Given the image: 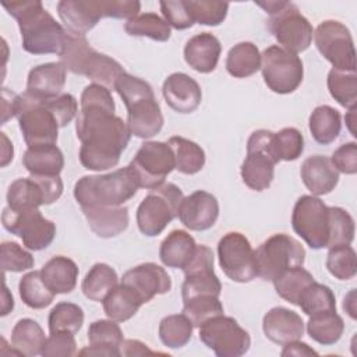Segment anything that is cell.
Instances as JSON below:
<instances>
[{
  "label": "cell",
  "mask_w": 357,
  "mask_h": 357,
  "mask_svg": "<svg viewBox=\"0 0 357 357\" xmlns=\"http://www.w3.org/2000/svg\"><path fill=\"white\" fill-rule=\"evenodd\" d=\"M185 3L194 22L208 26L220 25L229 10V3L218 0H185Z\"/></svg>",
  "instance_id": "cell-49"
},
{
  "label": "cell",
  "mask_w": 357,
  "mask_h": 357,
  "mask_svg": "<svg viewBox=\"0 0 357 357\" xmlns=\"http://www.w3.org/2000/svg\"><path fill=\"white\" fill-rule=\"evenodd\" d=\"M199 340L218 357H240L251 346L245 329L231 317L218 315L199 326Z\"/></svg>",
  "instance_id": "cell-14"
},
{
  "label": "cell",
  "mask_w": 357,
  "mask_h": 357,
  "mask_svg": "<svg viewBox=\"0 0 357 357\" xmlns=\"http://www.w3.org/2000/svg\"><path fill=\"white\" fill-rule=\"evenodd\" d=\"M326 269L339 280H350L356 276L357 261L356 251L350 245H336L329 248L326 257Z\"/></svg>",
  "instance_id": "cell-48"
},
{
  "label": "cell",
  "mask_w": 357,
  "mask_h": 357,
  "mask_svg": "<svg viewBox=\"0 0 357 357\" xmlns=\"http://www.w3.org/2000/svg\"><path fill=\"white\" fill-rule=\"evenodd\" d=\"M343 310L350 315V318L356 319L357 318V312H356V291L351 290L343 301Z\"/></svg>",
  "instance_id": "cell-62"
},
{
  "label": "cell",
  "mask_w": 357,
  "mask_h": 357,
  "mask_svg": "<svg viewBox=\"0 0 357 357\" xmlns=\"http://www.w3.org/2000/svg\"><path fill=\"white\" fill-rule=\"evenodd\" d=\"M40 275L46 286L54 294H66L71 293L77 286L78 266L73 259L56 255L43 265Z\"/></svg>",
  "instance_id": "cell-31"
},
{
  "label": "cell",
  "mask_w": 357,
  "mask_h": 357,
  "mask_svg": "<svg viewBox=\"0 0 357 357\" xmlns=\"http://www.w3.org/2000/svg\"><path fill=\"white\" fill-rule=\"evenodd\" d=\"M173 158L174 169L183 174H195L205 165V152L194 141L184 137H170L167 141Z\"/></svg>",
  "instance_id": "cell-37"
},
{
  "label": "cell",
  "mask_w": 357,
  "mask_h": 357,
  "mask_svg": "<svg viewBox=\"0 0 357 357\" xmlns=\"http://www.w3.org/2000/svg\"><path fill=\"white\" fill-rule=\"evenodd\" d=\"M318 52L339 71H356V49L346 25L335 20L321 22L314 32Z\"/></svg>",
  "instance_id": "cell-15"
},
{
  "label": "cell",
  "mask_w": 357,
  "mask_h": 357,
  "mask_svg": "<svg viewBox=\"0 0 357 357\" xmlns=\"http://www.w3.org/2000/svg\"><path fill=\"white\" fill-rule=\"evenodd\" d=\"M18 290L24 304L33 310H40L50 305L56 296L43 282L40 271L25 273L18 283Z\"/></svg>",
  "instance_id": "cell-40"
},
{
  "label": "cell",
  "mask_w": 357,
  "mask_h": 357,
  "mask_svg": "<svg viewBox=\"0 0 357 357\" xmlns=\"http://www.w3.org/2000/svg\"><path fill=\"white\" fill-rule=\"evenodd\" d=\"M117 284L119 278L116 271L107 264L98 262L85 275L81 290L86 298L100 303Z\"/></svg>",
  "instance_id": "cell-38"
},
{
  "label": "cell",
  "mask_w": 357,
  "mask_h": 357,
  "mask_svg": "<svg viewBox=\"0 0 357 357\" xmlns=\"http://www.w3.org/2000/svg\"><path fill=\"white\" fill-rule=\"evenodd\" d=\"M46 339L40 325L31 318L20 319L11 332V346L14 351L28 357L42 354Z\"/></svg>",
  "instance_id": "cell-34"
},
{
  "label": "cell",
  "mask_w": 357,
  "mask_h": 357,
  "mask_svg": "<svg viewBox=\"0 0 357 357\" xmlns=\"http://www.w3.org/2000/svg\"><path fill=\"white\" fill-rule=\"evenodd\" d=\"M328 89L331 96L343 107L351 109L357 105L356 71L331 70L328 74Z\"/></svg>",
  "instance_id": "cell-45"
},
{
  "label": "cell",
  "mask_w": 357,
  "mask_h": 357,
  "mask_svg": "<svg viewBox=\"0 0 357 357\" xmlns=\"http://www.w3.org/2000/svg\"><path fill=\"white\" fill-rule=\"evenodd\" d=\"M14 307V300L13 296L8 293L7 287L4 286V293H3V310H1V315H7L8 311H11Z\"/></svg>",
  "instance_id": "cell-63"
},
{
  "label": "cell",
  "mask_w": 357,
  "mask_h": 357,
  "mask_svg": "<svg viewBox=\"0 0 357 357\" xmlns=\"http://www.w3.org/2000/svg\"><path fill=\"white\" fill-rule=\"evenodd\" d=\"M276 163L279 159L273 149V132L254 131L247 141V156L240 169L243 183L254 191L266 190L273 181Z\"/></svg>",
  "instance_id": "cell-9"
},
{
  "label": "cell",
  "mask_w": 357,
  "mask_h": 357,
  "mask_svg": "<svg viewBox=\"0 0 357 357\" xmlns=\"http://www.w3.org/2000/svg\"><path fill=\"white\" fill-rule=\"evenodd\" d=\"M183 314L192 322L194 326H201L213 317L223 314V305L216 296L204 294L183 301Z\"/></svg>",
  "instance_id": "cell-47"
},
{
  "label": "cell",
  "mask_w": 357,
  "mask_h": 357,
  "mask_svg": "<svg viewBox=\"0 0 357 357\" xmlns=\"http://www.w3.org/2000/svg\"><path fill=\"white\" fill-rule=\"evenodd\" d=\"M266 14L268 29L280 47L298 54L308 49L312 40V25L291 1H255Z\"/></svg>",
  "instance_id": "cell-6"
},
{
  "label": "cell",
  "mask_w": 357,
  "mask_h": 357,
  "mask_svg": "<svg viewBox=\"0 0 357 357\" xmlns=\"http://www.w3.org/2000/svg\"><path fill=\"white\" fill-rule=\"evenodd\" d=\"M183 198V191L173 183H163L151 190L137 209L139 231L148 237L160 234L178 216Z\"/></svg>",
  "instance_id": "cell-7"
},
{
  "label": "cell",
  "mask_w": 357,
  "mask_h": 357,
  "mask_svg": "<svg viewBox=\"0 0 357 357\" xmlns=\"http://www.w3.org/2000/svg\"><path fill=\"white\" fill-rule=\"evenodd\" d=\"M120 351L123 356H144V354H153L155 351L149 350L148 346L139 340L127 339L123 340Z\"/></svg>",
  "instance_id": "cell-59"
},
{
  "label": "cell",
  "mask_w": 357,
  "mask_h": 357,
  "mask_svg": "<svg viewBox=\"0 0 357 357\" xmlns=\"http://www.w3.org/2000/svg\"><path fill=\"white\" fill-rule=\"evenodd\" d=\"M49 331L53 332H70L77 333L84 324V311L74 303H59L49 314Z\"/></svg>",
  "instance_id": "cell-46"
},
{
  "label": "cell",
  "mask_w": 357,
  "mask_h": 357,
  "mask_svg": "<svg viewBox=\"0 0 357 357\" xmlns=\"http://www.w3.org/2000/svg\"><path fill=\"white\" fill-rule=\"evenodd\" d=\"M283 357L286 356H317L318 353L311 349L307 343H303L300 340H294V342H290V343H286L283 346V350L280 353Z\"/></svg>",
  "instance_id": "cell-60"
},
{
  "label": "cell",
  "mask_w": 357,
  "mask_h": 357,
  "mask_svg": "<svg viewBox=\"0 0 357 357\" xmlns=\"http://www.w3.org/2000/svg\"><path fill=\"white\" fill-rule=\"evenodd\" d=\"M262 329L271 342L284 346L303 337L304 322L297 312L284 307H273L264 315Z\"/></svg>",
  "instance_id": "cell-23"
},
{
  "label": "cell",
  "mask_w": 357,
  "mask_h": 357,
  "mask_svg": "<svg viewBox=\"0 0 357 357\" xmlns=\"http://www.w3.org/2000/svg\"><path fill=\"white\" fill-rule=\"evenodd\" d=\"M194 325L184 314L165 317L159 324V337L170 349L184 347L192 336Z\"/></svg>",
  "instance_id": "cell-43"
},
{
  "label": "cell",
  "mask_w": 357,
  "mask_h": 357,
  "mask_svg": "<svg viewBox=\"0 0 357 357\" xmlns=\"http://www.w3.org/2000/svg\"><path fill=\"white\" fill-rule=\"evenodd\" d=\"M331 160L337 172L344 174H356L357 173V144L353 141L342 144L332 153Z\"/></svg>",
  "instance_id": "cell-57"
},
{
  "label": "cell",
  "mask_w": 357,
  "mask_h": 357,
  "mask_svg": "<svg viewBox=\"0 0 357 357\" xmlns=\"http://www.w3.org/2000/svg\"><path fill=\"white\" fill-rule=\"evenodd\" d=\"M63 194L60 176H33L17 178L7 191V206L14 211L36 209L50 205Z\"/></svg>",
  "instance_id": "cell-16"
},
{
  "label": "cell",
  "mask_w": 357,
  "mask_h": 357,
  "mask_svg": "<svg viewBox=\"0 0 357 357\" xmlns=\"http://www.w3.org/2000/svg\"><path fill=\"white\" fill-rule=\"evenodd\" d=\"M300 176L304 185L315 197L329 194L339 183V172L332 160L324 155L307 158L301 165Z\"/></svg>",
  "instance_id": "cell-27"
},
{
  "label": "cell",
  "mask_w": 357,
  "mask_h": 357,
  "mask_svg": "<svg viewBox=\"0 0 357 357\" xmlns=\"http://www.w3.org/2000/svg\"><path fill=\"white\" fill-rule=\"evenodd\" d=\"M102 303L107 318L116 322H124L132 318L144 304L137 291L126 283L117 284Z\"/></svg>",
  "instance_id": "cell-33"
},
{
  "label": "cell",
  "mask_w": 357,
  "mask_h": 357,
  "mask_svg": "<svg viewBox=\"0 0 357 357\" xmlns=\"http://www.w3.org/2000/svg\"><path fill=\"white\" fill-rule=\"evenodd\" d=\"M160 11L163 20L174 29H187L194 25V20L188 11L185 0H167L160 1Z\"/></svg>",
  "instance_id": "cell-53"
},
{
  "label": "cell",
  "mask_w": 357,
  "mask_h": 357,
  "mask_svg": "<svg viewBox=\"0 0 357 357\" xmlns=\"http://www.w3.org/2000/svg\"><path fill=\"white\" fill-rule=\"evenodd\" d=\"M291 226L312 250L326 248L331 229L329 206L315 195H301L293 208Z\"/></svg>",
  "instance_id": "cell-10"
},
{
  "label": "cell",
  "mask_w": 357,
  "mask_h": 357,
  "mask_svg": "<svg viewBox=\"0 0 357 357\" xmlns=\"http://www.w3.org/2000/svg\"><path fill=\"white\" fill-rule=\"evenodd\" d=\"M219 216V204L215 195L198 190L184 197L178 209L180 222L190 230L204 231L211 229Z\"/></svg>",
  "instance_id": "cell-20"
},
{
  "label": "cell",
  "mask_w": 357,
  "mask_h": 357,
  "mask_svg": "<svg viewBox=\"0 0 357 357\" xmlns=\"http://www.w3.org/2000/svg\"><path fill=\"white\" fill-rule=\"evenodd\" d=\"M59 57L66 70L84 75L93 84L106 86L109 91H114L117 79L126 73L119 61L91 47L85 36L67 33Z\"/></svg>",
  "instance_id": "cell-4"
},
{
  "label": "cell",
  "mask_w": 357,
  "mask_h": 357,
  "mask_svg": "<svg viewBox=\"0 0 357 357\" xmlns=\"http://www.w3.org/2000/svg\"><path fill=\"white\" fill-rule=\"evenodd\" d=\"M197 243L185 230H173L160 243L159 258L167 268L184 269L195 254Z\"/></svg>",
  "instance_id": "cell-30"
},
{
  "label": "cell",
  "mask_w": 357,
  "mask_h": 357,
  "mask_svg": "<svg viewBox=\"0 0 357 357\" xmlns=\"http://www.w3.org/2000/svg\"><path fill=\"white\" fill-rule=\"evenodd\" d=\"M1 223L7 231L18 236L22 244L32 251L47 248L56 237V225L43 218L38 208L14 211L6 206L1 213Z\"/></svg>",
  "instance_id": "cell-13"
},
{
  "label": "cell",
  "mask_w": 357,
  "mask_h": 357,
  "mask_svg": "<svg viewBox=\"0 0 357 357\" xmlns=\"http://www.w3.org/2000/svg\"><path fill=\"white\" fill-rule=\"evenodd\" d=\"M57 14L67 33L85 36L102 18L96 0H61L57 3Z\"/></svg>",
  "instance_id": "cell-24"
},
{
  "label": "cell",
  "mask_w": 357,
  "mask_h": 357,
  "mask_svg": "<svg viewBox=\"0 0 357 357\" xmlns=\"http://www.w3.org/2000/svg\"><path fill=\"white\" fill-rule=\"evenodd\" d=\"M110 91L99 84H89L81 93L75 121L81 141L79 162L88 170H107L117 166L127 148L131 132L127 123L116 116Z\"/></svg>",
  "instance_id": "cell-1"
},
{
  "label": "cell",
  "mask_w": 357,
  "mask_h": 357,
  "mask_svg": "<svg viewBox=\"0 0 357 357\" xmlns=\"http://www.w3.org/2000/svg\"><path fill=\"white\" fill-rule=\"evenodd\" d=\"M297 305L308 317L319 312L336 311V300L333 291L328 286L318 282H312L301 291L297 300Z\"/></svg>",
  "instance_id": "cell-44"
},
{
  "label": "cell",
  "mask_w": 357,
  "mask_h": 357,
  "mask_svg": "<svg viewBox=\"0 0 357 357\" xmlns=\"http://www.w3.org/2000/svg\"><path fill=\"white\" fill-rule=\"evenodd\" d=\"M308 127L312 138L318 144L329 145L340 134V130H342L340 113L328 105H321L315 107L310 114Z\"/></svg>",
  "instance_id": "cell-35"
},
{
  "label": "cell",
  "mask_w": 357,
  "mask_h": 357,
  "mask_svg": "<svg viewBox=\"0 0 357 357\" xmlns=\"http://www.w3.org/2000/svg\"><path fill=\"white\" fill-rule=\"evenodd\" d=\"M22 165L33 176H60L64 156L56 144L28 146L22 156Z\"/></svg>",
  "instance_id": "cell-32"
},
{
  "label": "cell",
  "mask_w": 357,
  "mask_h": 357,
  "mask_svg": "<svg viewBox=\"0 0 357 357\" xmlns=\"http://www.w3.org/2000/svg\"><path fill=\"white\" fill-rule=\"evenodd\" d=\"M354 116H356V107H351V109H349V113L346 114V117H344V120H346V123H347V127H349V131L353 134V135H356L354 134Z\"/></svg>",
  "instance_id": "cell-64"
},
{
  "label": "cell",
  "mask_w": 357,
  "mask_h": 357,
  "mask_svg": "<svg viewBox=\"0 0 357 357\" xmlns=\"http://www.w3.org/2000/svg\"><path fill=\"white\" fill-rule=\"evenodd\" d=\"M312 282H315V279L307 269H304L303 266H296L282 272L273 280V284H275L276 293L283 300L297 305V300L301 291Z\"/></svg>",
  "instance_id": "cell-42"
},
{
  "label": "cell",
  "mask_w": 357,
  "mask_h": 357,
  "mask_svg": "<svg viewBox=\"0 0 357 357\" xmlns=\"http://www.w3.org/2000/svg\"><path fill=\"white\" fill-rule=\"evenodd\" d=\"M114 91L127 107V126L131 135L146 139L156 135L163 127V116L152 86L128 73L116 82Z\"/></svg>",
  "instance_id": "cell-3"
},
{
  "label": "cell",
  "mask_w": 357,
  "mask_h": 357,
  "mask_svg": "<svg viewBox=\"0 0 357 357\" xmlns=\"http://www.w3.org/2000/svg\"><path fill=\"white\" fill-rule=\"evenodd\" d=\"M344 331V322L336 311H326L311 315L307 322V332L319 344L331 346L339 342Z\"/></svg>",
  "instance_id": "cell-39"
},
{
  "label": "cell",
  "mask_w": 357,
  "mask_h": 357,
  "mask_svg": "<svg viewBox=\"0 0 357 357\" xmlns=\"http://www.w3.org/2000/svg\"><path fill=\"white\" fill-rule=\"evenodd\" d=\"M261 71L268 88L280 95L294 92L304 75L301 59L279 45L269 46L262 52Z\"/></svg>",
  "instance_id": "cell-11"
},
{
  "label": "cell",
  "mask_w": 357,
  "mask_h": 357,
  "mask_svg": "<svg viewBox=\"0 0 357 357\" xmlns=\"http://www.w3.org/2000/svg\"><path fill=\"white\" fill-rule=\"evenodd\" d=\"M124 29L131 36H146L156 42H166L172 35L169 24L155 13L135 15L126 22Z\"/></svg>",
  "instance_id": "cell-41"
},
{
  "label": "cell",
  "mask_w": 357,
  "mask_h": 357,
  "mask_svg": "<svg viewBox=\"0 0 357 357\" xmlns=\"http://www.w3.org/2000/svg\"><path fill=\"white\" fill-rule=\"evenodd\" d=\"M130 167L135 173L139 187L153 190L165 183L174 169L173 152L167 142L146 141L137 151Z\"/></svg>",
  "instance_id": "cell-17"
},
{
  "label": "cell",
  "mask_w": 357,
  "mask_h": 357,
  "mask_svg": "<svg viewBox=\"0 0 357 357\" xmlns=\"http://www.w3.org/2000/svg\"><path fill=\"white\" fill-rule=\"evenodd\" d=\"M184 282L181 286V297L183 301L211 294L220 296L222 284L219 278L213 271V252L206 245H197L195 254L188 262V265L183 269Z\"/></svg>",
  "instance_id": "cell-19"
},
{
  "label": "cell",
  "mask_w": 357,
  "mask_h": 357,
  "mask_svg": "<svg viewBox=\"0 0 357 357\" xmlns=\"http://www.w3.org/2000/svg\"><path fill=\"white\" fill-rule=\"evenodd\" d=\"M66 67L59 63H45L33 67L26 79L29 96L39 100H49L63 93L66 85Z\"/></svg>",
  "instance_id": "cell-25"
},
{
  "label": "cell",
  "mask_w": 357,
  "mask_h": 357,
  "mask_svg": "<svg viewBox=\"0 0 357 357\" xmlns=\"http://www.w3.org/2000/svg\"><path fill=\"white\" fill-rule=\"evenodd\" d=\"M20 103V95L8 91L7 88L1 89V124H6L8 119L17 117Z\"/></svg>",
  "instance_id": "cell-58"
},
{
  "label": "cell",
  "mask_w": 357,
  "mask_h": 357,
  "mask_svg": "<svg viewBox=\"0 0 357 357\" xmlns=\"http://www.w3.org/2000/svg\"><path fill=\"white\" fill-rule=\"evenodd\" d=\"M226 70L234 78H247L261 70V53L252 42L234 45L226 57Z\"/></svg>",
  "instance_id": "cell-36"
},
{
  "label": "cell",
  "mask_w": 357,
  "mask_h": 357,
  "mask_svg": "<svg viewBox=\"0 0 357 357\" xmlns=\"http://www.w3.org/2000/svg\"><path fill=\"white\" fill-rule=\"evenodd\" d=\"M3 272H22L33 268L35 259L31 252L14 241H4L0 247Z\"/></svg>",
  "instance_id": "cell-52"
},
{
  "label": "cell",
  "mask_w": 357,
  "mask_h": 357,
  "mask_svg": "<svg viewBox=\"0 0 357 357\" xmlns=\"http://www.w3.org/2000/svg\"><path fill=\"white\" fill-rule=\"evenodd\" d=\"M220 52L222 45L219 39L209 32H201L187 40L184 60L192 70L208 74L216 68Z\"/></svg>",
  "instance_id": "cell-29"
},
{
  "label": "cell",
  "mask_w": 357,
  "mask_h": 357,
  "mask_svg": "<svg viewBox=\"0 0 357 357\" xmlns=\"http://www.w3.org/2000/svg\"><path fill=\"white\" fill-rule=\"evenodd\" d=\"M96 7L102 18L109 17L128 21L138 15L141 3L132 0H96Z\"/></svg>",
  "instance_id": "cell-55"
},
{
  "label": "cell",
  "mask_w": 357,
  "mask_h": 357,
  "mask_svg": "<svg viewBox=\"0 0 357 357\" xmlns=\"http://www.w3.org/2000/svg\"><path fill=\"white\" fill-rule=\"evenodd\" d=\"M121 283L132 287L144 304L151 301L155 296L165 294L172 289V279L167 272L153 262H145L128 269L123 275Z\"/></svg>",
  "instance_id": "cell-21"
},
{
  "label": "cell",
  "mask_w": 357,
  "mask_h": 357,
  "mask_svg": "<svg viewBox=\"0 0 357 357\" xmlns=\"http://www.w3.org/2000/svg\"><path fill=\"white\" fill-rule=\"evenodd\" d=\"M219 265L225 275L237 283L251 282L257 276L255 254L248 238L238 233H226L218 244Z\"/></svg>",
  "instance_id": "cell-18"
},
{
  "label": "cell",
  "mask_w": 357,
  "mask_h": 357,
  "mask_svg": "<svg viewBox=\"0 0 357 357\" xmlns=\"http://www.w3.org/2000/svg\"><path fill=\"white\" fill-rule=\"evenodd\" d=\"M77 354V343L74 333L53 332L46 339L42 350L43 357H71Z\"/></svg>",
  "instance_id": "cell-54"
},
{
  "label": "cell",
  "mask_w": 357,
  "mask_h": 357,
  "mask_svg": "<svg viewBox=\"0 0 357 357\" xmlns=\"http://www.w3.org/2000/svg\"><path fill=\"white\" fill-rule=\"evenodd\" d=\"M123 332L119 324L113 319H98L88 328L89 346L78 351L79 356H121L120 347L123 343Z\"/></svg>",
  "instance_id": "cell-26"
},
{
  "label": "cell",
  "mask_w": 357,
  "mask_h": 357,
  "mask_svg": "<svg viewBox=\"0 0 357 357\" xmlns=\"http://www.w3.org/2000/svg\"><path fill=\"white\" fill-rule=\"evenodd\" d=\"M18 22L22 47L31 54H60L67 32L38 0L1 4Z\"/></svg>",
  "instance_id": "cell-2"
},
{
  "label": "cell",
  "mask_w": 357,
  "mask_h": 357,
  "mask_svg": "<svg viewBox=\"0 0 357 357\" xmlns=\"http://www.w3.org/2000/svg\"><path fill=\"white\" fill-rule=\"evenodd\" d=\"M273 149L279 162L296 160L304 151V138L294 127L282 128L280 131L273 132Z\"/></svg>",
  "instance_id": "cell-51"
},
{
  "label": "cell",
  "mask_w": 357,
  "mask_h": 357,
  "mask_svg": "<svg viewBox=\"0 0 357 357\" xmlns=\"http://www.w3.org/2000/svg\"><path fill=\"white\" fill-rule=\"evenodd\" d=\"M17 119L28 146L56 144L60 126L45 100L35 99L24 92L20 95Z\"/></svg>",
  "instance_id": "cell-12"
},
{
  "label": "cell",
  "mask_w": 357,
  "mask_h": 357,
  "mask_svg": "<svg viewBox=\"0 0 357 357\" xmlns=\"http://www.w3.org/2000/svg\"><path fill=\"white\" fill-rule=\"evenodd\" d=\"M91 230L102 238H112L128 227V209L120 206H81Z\"/></svg>",
  "instance_id": "cell-28"
},
{
  "label": "cell",
  "mask_w": 357,
  "mask_h": 357,
  "mask_svg": "<svg viewBox=\"0 0 357 357\" xmlns=\"http://www.w3.org/2000/svg\"><path fill=\"white\" fill-rule=\"evenodd\" d=\"M45 103L56 116L60 128L70 124L78 112L77 99L71 93H61L57 98L45 100Z\"/></svg>",
  "instance_id": "cell-56"
},
{
  "label": "cell",
  "mask_w": 357,
  "mask_h": 357,
  "mask_svg": "<svg viewBox=\"0 0 357 357\" xmlns=\"http://www.w3.org/2000/svg\"><path fill=\"white\" fill-rule=\"evenodd\" d=\"M162 93L169 107L181 114L195 112L202 100L201 86L184 73L170 74L163 82Z\"/></svg>",
  "instance_id": "cell-22"
},
{
  "label": "cell",
  "mask_w": 357,
  "mask_h": 357,
  "mask_svg": "<svg viewBox=\"0 0 357 357\" xmlns=\"http://www.w3.org/2000/svg\"><path fill=\"white\" fill-rule=\"evenodd\" d=\"M138 188V178L128 165L107 174L81 177L74 185V198L79 206H120Z\"/></svg>",
  "instance_id": "cell-5"
},
{
  "label": "cell",
  "mask_w": 357,
  "mask_h": 357,
  "mask_svg": "<svg viewBox=\"0 0 357 357\" xmlns=\"http://www.w3.org/2000/svg\"><path fill=\"white\" fill-rule=\"evenodd\" d=\"M257 276L262 280L273 282L282 272L303 266L305 250L294 237L278 233L266 238L255 251Z\"/></svg>",
  "instance_id": "cell-8"
},
{
  "label": "cell",
  "mask_w": 357,
  "mask_h": 357,
  "mask_svg": "<svg viewBox=\"0 0 357 357\" xmlns=\"http://www.w3.org/2000/svg\"><path fill=\"white\" fill-rule=\"evenodd\" d=\"M1 139H3V146H1V167H6L14 156V149L13 144L8 141L4 132H1Z\"/></svg>",
  "instance_id": "cell-61"
},
{
  "label": "cell",
  "mask_w": 357,
  "mask_h": 357,
  "mask_svg": "<svg viewBox=\"0 0 357 357\" xmlns=\"http://www.w3.org/2000/svg\"><path fill=\"white\" fill-rule=\"evenodd\" d=\"M331 229L326 248L336 245H350L354 240V220L351 215L339 206H329Z\"/></svg>",
  "instance_id": "cell-50"
}]
</instances>
